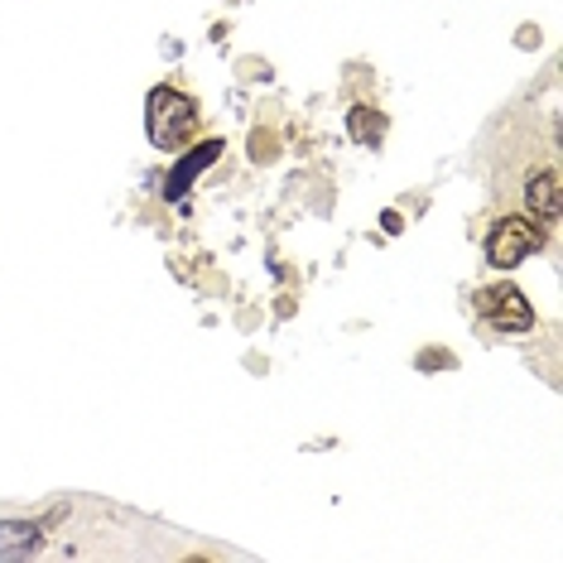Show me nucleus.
Wrapping results in <instances>:
<instances>
[{
    "label": "nucleus",
    "mask_w": 563,
    "mask_h": 563,
    "mask_svg": "<svg viewBox=\"0 0 563 563\" xmlns=\"http://www.w3.org/2000/svg\"><path fill=\"white\" fill-rule=\"evenodd\" d=\"M145 121H150V140H155L159 150H188V140L198 131V107L178 92V87H155L150 107H145Z\"/></svg>",
    "instance_id": "1"
},
{
    "label": "nucleus",
    "mask_w": 563,
    "mask_h": 563,
    "mask_svg": "<svg viewBox=\"0 0 563 563\" xmlns=\"http://www.w3.org/2000/svg\"><path fill=\"white\" fill-rule=\"evenodd\" d=\"M540 222H530V217H501V222L492 227V236H486V261L496 265V271H510V265H520L530 251H540Z\"/></svg>",
    "instance_id": "2"
},
{
    "label": "nucleus",
    "mask_w": 563,
    "mask_h": 563,
    "mask_svg": "<svg viewBox=\"0 0 563 563\" xmlns=\"http://www.w3.org/2000/svg\"><path fill=\"white\" fill-rule=\"evenodd\" d=\"M482 318H486L492 328H501V332H525V328H534V309H530V299H525L516 285L486 289V294H482Z\"/></svg>",
    "instance_id": "3"
},
{
    "label": "nucleus",
    "mask_w": 563,
    "mask_h": 563,
    "mask_svg": "<svg viewBox=\"0 0 563 563\" xmlns=\"http://www.w3.org/2000/svg\"><path fill=\"white\" fill-rule=\"evenodd\" d=\"M217 155H222V140H198V145H188V155L174 164L169 178H164V198H169V202L184 198V188L194 184V178H198L202 169H208V164H212Z\"/></svg>",
    "instance_id": "4"
},
{
    "label": "nucleus",
    "mask_w": 563,
    "mask_h": 563,
    "mask_svg": "<svg viewBox=\"0 0 563 563\" xmlns=\"http://www.w3.org/2000/svg\"><path fill=\"white\" fill-rule=\"evenodd\" d=\"M525 202H530V217H540V222H559V174L544 169L530 178V188H525Z\"/></svg>",
    "instance_id": "5"
},
{
    "label": "nucleus",
    "mask_w": 563,
    "mask_h": 563,
    "mask_svg": "<svg viewBox=\"0 0 563 563\" xmlns=\"http://www.w3.org/2000/svg\"><path fill=\"white\" fill-rule=\"evenodd\" d=\"M347 131H352L356 145H380V140H386V117H380L376 107H352Z\"/></svg>",
    "instance_id": "6"
},
{
    "label": "nucleus",
    "mask_w": 563,
    "mask_h": 563,
    "mask_svg": "<svg viewBox=\"0 0 563 563\" xmlns=\"http://www.w3.org/2000/svg\"><path fill=\"white\" fill-rule=\"evenodd\" d=\"M34 544H40V530H34V525H24V520L0 525V554H20V549H34Z\"/></svg>",
    "instance_id": "7"
},
{
    "label": "nucleus",
    "mask_w": 563,
    "mask_h": 563,
    "mask_svg": "<svg viewBox=\"0 0 563 563\" xmlns=\"http://www.w3.org/2000/svg\"><path fill=\"white\" fill-rule=\"evenodd\" d=\"M271 155H275V150H271V140H265L261 131H255V140H251V159L261 164V159H271Z\"/></svg>",
    "instance_id": "8"
}]
</instances>
